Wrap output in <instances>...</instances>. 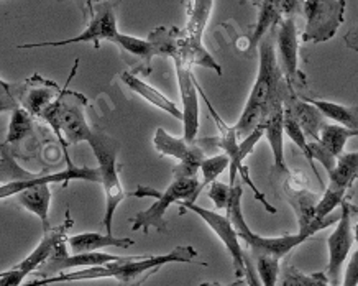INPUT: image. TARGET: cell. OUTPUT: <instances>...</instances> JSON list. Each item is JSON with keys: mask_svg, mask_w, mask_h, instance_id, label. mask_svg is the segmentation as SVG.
I'll return each mask as SVG.
<instances>
[{"mask_svg": "<svg viewBox=\"0 0 358 286\" xmlns=\"http://www.w3.org/2000/svg\"><path fill=\"white\" fill-rule=\"evenodd\" d=\"M275 31L276 28L270 31L258 46L260 64H258L257 81L253 84L242 115L235 124L240 142L247 138L250 134L255 132L258 127H262L270 112L278 104L286 102L289 94H293L285 76H282L280 63H278Z\"/></svg>", "mask_w": 358, "mask_h": 286, "instance_id": "obj_1", "label": "cell"}, {"mask_svg": "<svg viewBox=\"0 0 358 286\" xmlns=\"http://www.w3.org/2000/svg\"><path fill=\"white\" fill-rule=\"evenodd\" d=\"M201 264L196 248L192 245H178L171 252L163 255H135L127 257L125 260L115 262L96 269H84L71 273H59L51 278H40L23 286H48L56 283H66V281H84V280H102L112 278L120 286H141L150 276H153L164 265L169 264Z\"/></svg>", "mask_w": 358, "mask_h": 286, "instance_id": "obj_2", "label": "cell"}, {"mask_svg": "<svg viewBox=\"0 0 358 286\" xmlns=\"http://www.w3.org/2000/svg\"><path fill=\"white\" fill-rule=\"evenodd\" d=\"M242 196H243V187L240 183L235 185V194L232 198V203H230L227 209V215L232 219L235 229H237L238 237L248 245L250 255L253 259L257 257H271V259L281 260L282 257H286L291 250H294L296 247L301 245V243L308 241L313 236H315L322 229H327L332 224L338 222V217H334V215H329L327 219L324 220H315L313 226L304 229V231H299L298 234H289V236H281V237H262L258 236L248 227L247 220L243 217L242 210Z\"/></svg>", "mask_w": 358, "mask_h": 286, "instance_id": "obj_3", "label": "cell"}, {"mask_svg": "<svg viewBox=\"0 0 358 286\" xmlns=\"http://www.w3.org/2000/svg\"><path fill=\"white\" fill-rule=\"evenodd\" d=\"M79 59H76L73 73L66 83V87L53 102V106L46 110L43 120L48 124L53 132L58 135L63 150L66 152L68 145H78L81 142H91L94 137V129H91L86 120V107L87 99L73 89L68 87L74 73H76Z\"/></svg>", "mask_w": 358, "mask_h": 286, "instance_id": "obj_4", "label": "cell"}, {"mask_svg": "<svg viewBox=\"0 0 358 286\" xmlns=\"http://www.w3.org/2000/svg\"><path fill=\"white\" fill-rule=\"evenodd\" d=\"M202 190V183L197 178H182L174 180L164 191H158L152 186H138L130 196L134 198H153L155 203L147 210H141L134 217L131 231H143L148 234L150 229L166 234L168 222L164 214L173 203H196Z\"/></svg>", "mask_w": 358, "mask_h": 286, "instance_id": "obj_5", "label": "cell"}, {"mask_svg": "<svg viewBox=\"0 0 358 286\" xmlns=\"http://www.w3.org/2000/svg\"><path fill=\"white\" fill-rule=\"evenodd\" d=\"M0 178H2V187H0V199H7L8 196H17L27 187L35 185H55L61 183L63 186H68L69 181L81 180L101 183V171L99 168L89 166H76L73 163H68V168L58 173H50V175H33L18 166V163L13 160V157L8 152V145H2V166H0Z\"/></svg>", "mask_w": 358, "mask_h": 286, "instance_id": "obj_6", "label": "cell"}, {"mask_svg": "<svg viewBox=\"0 0 358 286\" xmlns=\"http://www.w3.org/2000/svg\"><path fill=\"white\" fill-rule=\"evenodd\" d=\"M92 148L94 157L99 163V171H101V185L106 193V215H103V226L106 234L112 236V226H114V215L119 204L127 198V193L120 183L119 165H117V157H119L120 143L110 135L102 132L101 129H94V137L89 142Z\"/></svg>", "mask_w": 358, "mask_h": 286, "instance_id": "obj_7", "label": "cell"}, {"mask_svg": "<svg viewBox=\"0 0 358 286\" xmlns=\"http://www.w3.org/2000/svg\"><path fill=\"white\" fill-rule=\"evenodd\" d=\"M61 91L63 87L40 74H33L23 83L8 84L2 81V110L10 102V110L13 107H22L31 117L43 119L46 110L58 99Z\"/></svg>", "mask_w": 358, "mask_h": 286, "instance_id": "obj_8", "label": "cell"}, {"mask_svg": "<svg viewBox=\"0 0 358 286\" xmlns=\"http://www.w3.org/2000/svg\"><path fill=\"white\" fill-rule=\"evenodd\" d=\"M186 6L189 7L187 8L189 22L185 30H181V36H179V53L182 55V58L189 61L192 66L214 69L217 76H222V68L215 63V59L207 53L202 45V31L209 20L214 2L212 0H196V2H187Z\"/></svg>", "mask_w": 358, "mask_h": 286, "instance_id": "obj_9", "label": "cell"}, {"mask_svg": "<svg viewBox=\"0 0 358 286\" xmlns=\"http://www.w3.org/2000/svg\"><path fill=\"white\" fill-rule=\"evenodd\" d=\"M179 36H181V30H178V28L159 27L148 35L147 40L119 34L114 43L119 45L125 53H130L134 58L138 59L135 69L148 76L152 73V59L155 56L171 58L174 51L178 50Z\"/></svg>", "mask_w": 358, "mask_h": 286, "instance_id": "obj_10", "label": "cell"}, {"mask_svg": "<svg viewBox=\"0 0 358 286\" xmlns=\"http://www.w3.org/2000/svg\"><path fill=\"white\" fill-rule=\"evenodd\" d=\"M197 91H199L202 101L206 102L207 109H209V114H210L212 119H214L215 125H217V129H219V135H217V137H214V142H215V145H217V148L222 150V152L230 158L229 185L230 186L237 185V176H240L245 181V185H248L250 187H252V191H253V194H255V198L260 201L263 206H265V209L268 210V213L276 214V209L273 208V206L266 201L265 196L260 193V190H258V187L255 186V183H253L252 178H250V173L247 170V166L243 165L242 155H240L238 135H237V129H235V125L230 127V125L225 124L222 117L219 115V112L214 109V106H212L210 101L207 99L206 92L202 91L199 86H197Z\"/></svg>", "mask_w": 358, "mask_h": 286, "instance_id": "obj_11", "label": "cell"}, {"mask_svg": "<svg viewBox=\"0 0 358 286\" xmlns=\"http://www.w3.org/2000/svg\"><path fill=\"white\" fill-rule=\"evenodd\" d=\"M91 7V18H89L87 28L81 35L73 36V38H66L59 41H41V43H28L20 45L18 48L30 50V48H45V46H51V48H58V46L66 45H76V43H92L94 48H101V41H112L119 36V28H117V17L114 6L110 2H87Z\"/></svg>", "mask_w": 358, "mask_h": 286, "instance_id": "obj_12", "label": "cell"}, {"mask_svg": "<svg viewBox=\"0 0 358 286\" xmlns=\"http://www.w3.org/2000/svg\"><path fill=\"white\" fill-rule=\"evenodd\" d=\"M343 0H306L303 13L306 28L303 34L304 43H326L336 36L345 15Z\"/></svg>", "mask_w": 358, "mask_h": 286, "instance_id": "obj_13", "label": "cell"}, {"mask_svg": "<svg viewBox=\"0 0 358 286\" xmlns=\"http://www.w3.org/2000/svg\"><path fill=\"white\" fill-rule=\"evenodd\" d=\"M155 148L163 157H173L179 162L173 170L174 180L182 178H196L197 171L201 170L202 162L206 160V148L202 147L201 140L196 142H186L185 138H178L169 135L163 127H158L153 138Z\"/></svg>", "mask_w": 358, "mask_h": 286, "instance_id": "obj_14", "label": "cell"}, {"mask_svg": "<svg viewBox=\"0 0 358 286\" xmlns=\"http://www.w3.org/2000/svg\"><path fill=\"white\" fill-rule=\"evenodd\" d=\"M73 224L74 222L73 219H71V214L68 209L66 210L64 222L58 227L51 229L50 232H46L43 238H41V242L36 245L35 250H33L25 260L13 266L12 270L2 271V273H0V286H23V280L27 278V275L40 270L41 266L51 259V255L55 253L56 247H58L63 241H66V232L73 227Z\"/></svg>", "mask_w": 358, "mask_h": 286, "instance_id": "obj_15", "label": "cell"}, {"mask_svg": "<svg viewBox=\"0 0 358 286\" xmlns=\"http://www.w3.org/2000/svg\"><path fill=\"white\" fill-rule=\"evenodd\" d=\"M358 178V152L343 153L337 158V165L329 175V186L322 193L315 210V220H324L332 215V210L337 206H342L345 201L347 191L353 186Z\"/></svg>", "mask_w": 358, "mask_h": 286, "instance_id": "obj_16", "label": "cell"}, {"mask_svg": "<svg viewBox=\"0 0 358 286\" xmlns=\"http://www.w3.org/2000/svg\"><path fill=\"white\" fill-rule=\"evenodd\" d=\"M355 208L345 199L342 203L341 217L334 231L327 238V248H329V264L326 270V276L329 283L332 286H338L342 281V266L348 259V253L352 250L353 242H355V236H353V226L352 217Z\"/></svg>", "mask_w": 358, "mask_h": 286, "instance_id": "obj_17", "label": "cell"}, {"mask_svg": "<svg viewBox=\"0 0 358 286\" xmlns=\"http://www.w3.org/2000/svg\"><path fill=\"white\" fill-rule=\"evenodd\" d=\"M174 68H176V79L179 86V94H181L182 106H185V138L186 142H196L197 138V130H199V99H197V81L192 74V64L189 61L182 58V55L176 50L173 53Z\"/></svg>", "mask_w": 358, "mask_h": 286, "instance_id": "obj_18", "label": "cell"}, {"mask_svg": "<svg viewBox=\"0 0 358 286\" xmlns=\"http://www.w3.org/2000/svg\"><path fill=\"white\" fill-rule=\"evenodd\" d=\"M185 209L199 215V217L204 220L207 226L214 231L215 236L220 238V242H222L225 248L229 250L230 257H232L235 275H237L238 278L245 276V252L242 250V245H240L238 232L234 226L232 219H230L227 214L222 215V214L215 213V210H210V209L202 208V206H197L196 203H181V213Z\"/></svg>", "mask_w": 358, "mask_h": 286, "instance_id": "obj_19", "label": "cell"}, {"mask_svg": "<svg viewBox=\"0 0 358 286\" xmlns=\"http://www.w3.org/2000/svg\"><path fill=\"white\" fill-rule=\"evenodd\" d=\"M276 51L278 63L291 91L294 92V86L299 83V40L298 28H296L294 15H288L276 27Z\"/></svg>", "mask_w": 358, "mask_h": 286, "instance_id": "obj_20", "label": "cell"}, {"mask_svg": "<svg viewBox=\"0 0 358 286\" xmlns=\"http://www.w3.org/2000/svg\"><path fill=\"white\" fill-rule=\"evenodd\" d=\"M66 242L68 238L56 247V250L51 259L36 271V273L43 276V278H51L56 273H64V270L71 269H96V266H103L109 264H115V262L125 260L127 257L112 255V253L106 252H92V253H78V255H69L66 252Z\"/></svg>", "mask_w": 358, "mask_h": 286, "instance_id": "obj_21", "label": "cell"}, {"mask_svg": "<svg viewBox=\"0 0 358 286\" xmlns=\"http://www.w3.org/2000/svg\"><path fill=\"white\" fill-rule=\"evenodd\" d=\"M282 191H285V196L291 204V208L294 209L299 231H304V229L313 226L315 222V210H317V204L322 196L310 193V191L306 190V181L301 180V178L298 180V178L291 175L285 181Z\"/></svg>", "mask_w": 358, "mask_h": 286, "instance_id": "obj_22", "label": "cell"}, {"mask_svg": "<svg viewBox=\"0 0 358 286\" xmlns=\"http://www.w3.org/2000/svg\"><path fill=\"white\" fill-rule=\"evenodd\" d=\"M285 109L294 117L296 122L301 125V129L304 130L306 137L309 142H319L320 132H322L324 127L327 125L326 117L322 115L317 107L310 104V102L299 99L296 97V94H289V97L285 102Z\"/></svg>", "mask_w": 358, "mask_h": 286, "instance_id": "obj_23", "label": "cell"}, {"mask_svg": "<svg viewBox=\"0 0 358 286\" xmlns=\"http://www.w3.org/2000/svg\"><path fill=\"white\" fill-rule=\"evenodd\" d=\"M262 127L265 130V137L273 152L275 168L281 173H288L289 170L285 160V102L278 104L270 112V115L266 117Z\"/></svg>", "mask_w": 358, "mask_h": 286, "instance_id": "obj_24", "label": "cell"}, {"mask_svg": "<svg viewBox=\"0 0 358 286\" xmlns=\"http://www.w3.org/2000/svg\"><path fill=\"white\" fill-rule=\"evenodd\" d=\"M120 79H122V83H124L131 92L138 94L140 97H143V99L148 101L152 106L164 110L169 115H173L174 119H178L181 122L185 120V114L179 110V107L174 104L171 99H168V97L164 96L163 92H159L158 89H155L153 86H150V84L145 83L143 79L136 76L135 73H130V71L122 73Z\"/></svg>", "mask_w": 358, "mask_h": 286, "instance_id": "obj_25", "label": "cell"}, {"mask_svg": "<svg viewBox=\"0 0 358 286\" xmlns=\"http://www.w3.org/2000/svg\"><path fill=\"white\" fill-rule=\"evenodd\" d=\"M68 245L71 247L73 255H78V253L101 252L102 248H107V247L129 248L131 245H135V241L134 238H127V237H114L110 236V234L84 232V234H78V236L68 237Z\"/></svg>", "mask_w": 358, "mask_h": 286, "instance_id": "obj_26", "label": "cell"}, {"mask_svg": "<svg viewBox=\"0 0 358 286\" xmlns=\"http://www.w3.org/2000/svg\"><path fill=\"white\" fill-rule=\"evenodd\" d=\"M51 198H53V193H51L48 183L30 186L27 187L25 191H22L20 194H17L18 204H20L23 209L30 210V213L38 215L45 234L51 231L50 217H48Z\"/></svg>", "mask_w": 358, "mask_h": 286, "instance_id": "obj_27", "label": "cell"}, {"mask_svg": "<svg viewBox=\"0 0 358 286\" xmlns=\"http://www.w3.org/2000/svg\"><path fill=\"white\" fill-rule=\"evenodd\" d=\"M258 7V22L255 30H253L252 38H250V50H255L260 46L263 38L270 34V31L275 30V28L280 25L282 18H285V12H282L281 0L280 2H275V0H265V2H255Z\"/></svg>", "mask_w": 358, "mask_h": 286, "instance_id": "obj_28", "label": "cell"}, {"mask_svg": "<svg viewBox=\"0 0 358 286\" xmlns=\"http://www.w3.org/2000/svg\"><path fill=\"white\" fill-rule=\"evenodd\" d=\"M304 101H308L313 106L317 107L326 119L334 120L337 125L347 127V129L350 130H358V104L342 106L331 101L308 99V97H304Z\"/></svg>", "mask_w": 358, "mask_h": 286, "instance_id": "obj_29", "label": "cell"}, {"mask_svg": "<svg viewBox=\"0 0 358 286\" xmlns=\"http://www.w3.org/2000/svg\"><path fill=\"white\" fill-rule=\"evenodd\" d=\"M353 137H358V130H350L347 127L337 124H327L322 129V132H320L319 143L334 158H338L343 155V150H345L348 140Z\"/></svg>", "mask_w": 358, "mask_h": 286, "instance_id": "obj_30", "label": "cell"}, {"mask_svg": "<svg viewBox=\"0 0 358 286\" xmlns=\"http://www.w3.org/2000/svg\"><path fill=\"white\" fill-rule=\"evenodd\" d=\"M285 134L288 135L291 142H293L296 147H298L301 152H303L304 158L309 162L310 168H313V171L315 173V178H317V180H319V185L324 186V183H322V180H320V176H319L317 168H315V163H314L315 160H314V157H313V152H310L309 140H308V137H306L304 130L301 129V125L298 124V122H296L294 117L291 115L286 109H285Z\"/></svg>", "mask_w": 358, "mask_h": 286, "instance_id": "obj_31", "label": "cell"}, {"mask_svg": "<svg viewBox=\"0 0 358 286\" xmlns=\"http://www.w3.org/2000/svg\"><path fill=\"white\" fill-rule=\"evenodd\" d=\"M31 127H33V117L28 114L25 109H22V107H13L6 145H12V143L15 145L18 142H22L27 135H30Z\"/></svg>", "mask_w": 358, "mask_h": 286, "instance_id": "obj_32", "label": "cell"}, {"mask_svg": "<svg viewBox=\"0 0 358 286\" xmlns=\"http://www.w3.org/2000/svg\"><path fill=\"white\" fill-rule=\"evenodd\" d=\"M225 170H230V158L225 153L206 158L201 165L202 178H204V180H202V187L217 181V178L222 175Z\"/></svg>", "mask_w": 358, "mask_h": 286, "instance_id": "obj_33", "label": "cell"}, {"mask_svg": "<svg viewBox=\"0 0 358 286\" xmlns=\"http://www.w3.org/2000/svg\"><path fill=\"white\" fill-rule=\"evenodd\" d=\"M255 264L258 278H260L263 286H278V280H280V262L278 259H271V257H257L253 259Z\"/></svg>", "mask_w": 358, "mask_h": 286, "instance_id": "obj_34", "label": "cell"}, {"mask_svg": "<svg viewBox=\"0 0 358 286\" xmlns=\"http://www.w3.org/2000/svg\"><path fill=\"white\" fill-rule=\"evenodd\" d=\"M235 194V186H230V185H224V183H212L210 187H209V199L212 203L215 204V208L219 210H225L227 213L230 203H232V198Z\"/></svg>", "mask_w": 358, "mask_h": 286, "instance_id": "obj_35", "label": "cell"}, {"mask_svg": "<svg viewBox=\"0 0 358 286\" xmlns=\"http://www.w3.org/2000/svg\"><path fill=\"white\" fill-rule=\"evenodd\" d=\"M278 286H309V275L303 273L293 265L286 264L281 270L280 285Z\"/></svg>", "mask_w": 358, "mask_h": 286, "instance_id": "obj_36", "label": "cell"}, {"mask_svg": "<svg viewBox=\"0 0 358 286\" xmlns=\"http://www.w3.org/2000/svg\"><path fill=\"white\" fill-rule=\"evenodd\" d=\"M342 286H358V245L357 250L352 253L350 260H348Z\"/></svg>", "mask_w": 358, "mask_h": 286, "instance_id": "obj_37", "label": "cell"}, {"mask_svg": "<svg viewBox=\"0 0 358 286\" xmlns=\"http://www.w3.org/2000/svg\"><path fill=\"white\" fill-rule=\"evenodd\" d=\"M343 41H345V45L348 46V48L353 51H358V25L348 31V34L345 35V38H343Z\"/></svg>", "mask_w": 358, "mask_h": 286, "instance_id": "obj_38", "label": "cell"}, {"mask_svg": "<svg viewBox=\"0 0 358 286\" xmlns=\"http://www.w3.org/2000/svg\"><path fill=\"white\" fill-rule=\"evenodd\" d=\"M309 286H332L329 283L326 273L309 275Z\"/></svg>", "mask_w": 358, "mask_h": 286, "instance_id": "obj_39", "label": "cell"}, {"mask_svg": "<svg viewBox=\"0 0 358 286\" xmlns=\"http://www.w3.org/2000/svg\"><path fill=\"white\" fill-rule=\"evenodd\" d=\"M353 236H355V242H357V245H358V224L355 227H353Z\"/></svg>", "mask_w": 358, "mask_h": 286, "instance_id": "obj_40", "label": "cell"}, {"mask_svg": "<svg viewBox=\"0 0 358 286\" xmlns=\"http://www.w3.org/2000/svg\"><path fill=\"white\" fill-rule=\"evenodd\" d=\"M201 286H222V285H219V283H202ZM229 286H232V285H229Z\"/></svg>", "mask_w": 358, "mask_h": 286, "instance_id": "obj_41", "label": "cell"}]
</instances>
